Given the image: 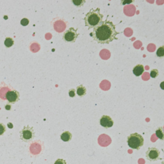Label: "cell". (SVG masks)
Masks as SVG:
<instances>
[{
    "label": "cell",
    "instance_id": "obj_1",
    "mask_svg": "<svg viewBox=\"0 0 164 164\" xmlns=\"http://www.w3.org/2000/svg\"><path fill=\"white\" fill-rule=\"evenodd\" d=\"M119 33L115 30V25L110 21L106 19L93 28L90 33L94 41L101 44H110L114 40H118L117 35Z\"/></svg>",
    "mask_w": 164,
    "mask_h": 164
},
{
    "label": "cell",
    "instance_id": "obj_2",
    "mask_svg": "<svg viewBox=\"0 0 164 164\" xmlns=\"http://www.w3.org/2000/svg\"><path fill=\"white\" fill-rule=\"evenodd\" d=\"M103 15L100 12V8H92L91 11L85 15L83 20L85 26L88 27L89 30L94 28L103 21Z\"/></svg>",
    "mask_w": 164,
    "mask_h": 164
},
{
    "label": "cell",
    "instance_id": "obj_3",
    "mask_svg": "<svg viewBox=\"0 0 164 164\" xmlns=\"http://www.w3.org/2000/svg\"><path fill=\"white\" fill-rule=\"evenodd\" d=\"M127 144L130 148L139 150L144 146V139L138 133H131L127 137Z\"/></svg>",
    "mask_w": 164,
    "mask_h": 164
},
{
    "label": "cell",
    "instance_id": "obj_4",
    "mask_svg": "<svg viewBox=\"0 0 164 164\" xmlns=\"http://www.w3.org/2000/svg\"><path fill=\"white\" fill-rule=\"evenodd\" d=\"M20 139L25 142H30L32 141L35 137V131L33 127L30 126H25L20 131Z\"/></svg>",
    "mask_w": 164,
    "mask_h": 164
},
{
    "label": "cell",
    "instance_id": "obj_5",
    "mask_svg": "<svg viewBox=\"0 0 164 164\" xmlns=\"http://www.w3.org/2000/svg\"><path fill=\"white\" fill-rule=\"evenodd\" d=\"M78 36L79 33H78V29L71 27L64 33L62 38L65 42L74 43L77 40Z\"/></svg>",
    "mask_w": 164,
    "mask_h": 164
},
{
    "label": "cell",
    "instance_id": "obj_6",
    "mask_svg": "<svg viewBox=\"0 0 164 164\" xmlns=\"http://www.w3.org/2000/svg\"><path fill=\"white\" fill-rule=\"evenodd\" d=\"M160 152L157 148H149L146 153V159L150 162H156L160 158Z\"/></svg>",
    "mask_w": 164,
    "mask_h": 164
},
{
    "label": "cell",
    "instance_id": "obj_7",
    "mask_svg": "<svg viewBox=\"0 0 164 164\" xmlns=\"http://www.w3.org/2000/svg\"><path fill=\"white\" fill-rule=\"evenodd\" d=\"M19 98H20L19 92L15 90L8 91L5 94L6 100L11 104H14L17 103L19 100Z\"/></svg>",
    "mask_w": 164,
    "mask_h": 164
},
{
    "label": "cell",
    "instance_id": "obj_8",
    "mask_svg": "<svg viewBox=\"0 0 164 164\" xmlns=\"http://www.w3.org/2000/svg\"><path fill=\"white\" fill-rule=\"evenodd\" d=\"M113 124V121L109 115H104L100 119L101 126L104 128H110L112 127Z\"/></svg>",
    "mask_w": 164,
    "mask_h": 164
},
{
    "label": "cell",
    "instance_id": "obj_9",
    "mask_svg": "<svg viewBox=\"0 0 164 164\" xmlns=\"http://www.w3.org/2000/svg\"><path fill=\"white\" fill-rule=\"evenodd\" d=\"M98 142L101 146L107 147L110 144L111 139L109 136L106 135H101L99 137Z\"/></svg>",
    "mask_w": 164,
    "mask_h": 164
},
{
    "label": "cell",
    "instance_id": "obj_10",
    "mask_svg": "<svg viewBox=\"0 0 164 164\" xmlns=\"http://www.w3.org/2000/svg\"><path fill=\"white\" fill-rule=\"evenodd\" d=\"M144 71H145V69H144V65L141 64H138L134 67L133 69V73L135 76L139 77L144 73Z\"/></svg>",
    "mask_w": 164,
    "mask_h": 164
},
{
    "label": "cell",
    "instance_id": "obj_11",
    "mask_svg": "<svg viewBox=\"0 0 164 164\" xmlns=\"http://www.w3.org/2000/svg\"><path fill=\"white\" fill-rule=\"evenodd\" d=\"M73 138V135L69 131H65L60 135V139L64 142H69Z\"/></svg>",
    "mask_w": 164,
    "mask_h": 164
},
{
    "label": "cell",
    "instance_id": "obj_12",
    "mask_svg": "<svg viewBox=\"0 0 164 164\" xmlns=\"http://www.w3.org/2000/svg\"><path fill=\"white\" fill-rule=\"evenodd\" d=\"M76 94H77V95L81 98L83 97V96L85 95L86 94V89L85 86H83V85H80L77 86L76 90Z\"/></svg>",
    "mask_w": 164,
    "mask_h": 164
},
{
    "label": "cell",
    "instance_id": "obj_13",
    "mask_svg": "<svg viewBox=\"0 0 164 164\" xmlns=\"http://www.w3.org/2000/svg\"><path fill=\"white\" fill-rule=\"evenodd\" d=\"M156 136L160 140H163L164 139V134L163 131V127H159L155 131Z\"/></svg>",
    "mask_w": 164,
    "mask_h": 164
},
{
    "label": "cell",
    "instance_id": "obj_14",
    "mask_svg": "<svg viewBox=\"0 0 164 164\" xmlns=\"http://www.w3.org/2000/svg\"><path fill=\"white\" fill-rule=\"evenodd\" d=\"M4 44H5V46L7 47H12L14 45V40L12 39V38H11V37H7L5 38V40Z\"/></svg>",
    "mask_w": 164,
    "mask_h": 164
},
{
    "label": "cell",
    "instance_id": "obj_15",
    "mask_svg": "<svg viewBox=\"0 0 164 164\" xmlns=\"http://www.w3.org/2000/svg\"><path fill=\"white\" fill-rule=\"evenodd\" d=\"M157 56L158 58H163L164 56V46H160L157 50Z\"/></svg>",
    "mask_w": 164,
    "mask_h": 164
},
{
    "label": "cell",
    "instance_id": "obj_16",
    "mask_svg": "<svg viewBox=\"0 0 164 164\" xmlns=\"http://www.w3.org/2000/svg\"><path fill=\"white\" fill-rule=\"evenodd\" d=\"M72 3L76 6L78 7H82L84 5L85 3V0H73Z\"/></svg>",
    "mask_w": 164,
    "mask_h": 164
},
{
    "label": "cell",
    "instance_id": "obj_17",
    "mask_svg": "<svg viewBox=\"0 0 164 164\" xmlns=\"http://www.w3.org/2000/svg\"><path fill=\"white\" fill-rule=\"evenodd\" d=\"M158 74H159V72L156 69H154L151 70V72H150V76L152 78H157Z\"/></svg>",
    "mask_w": 164,
    "mask_h": 164
},
{
    "label": "cell",
    "instance_id": "obj_18",
    "mask_svg": "<svg viewBox=\"0 0 164 164\" xmlns=\"http://www.w3.org/2000/svg\"><path fill=\"white\" fill-rule=\"evenodd\" d=\"M6 131V126L3 123H0V136L3 135Z\"/></svg>",
    "mask_w": 164,
    "mask_h": 164
},
{
    "label": "cell",
    "instance_id": "obj_19",
    "mask_svg": "<svg viewBox=\"0 0 164 164\" xmlns=\"http://www.w3.org/2000/svg\"><path fill=\"white\" fill-rule=\"evenodd\" d=\"M29 23H30V21H29V20L27 18H23L21 19V24L23 26H27L29 24Z\"/></svg>",
    "mask_w": 164,
    "mask_h": 164
},
{
    "label": "cell",
    "instance_id": "obj_20",
    "mask_svg": "<svg viewBox=\"0 0 164 164\" xmlns=\"http://www.w3.org/2000/svg\"><path fill=\"white\" fill-rule=\"evenodd\" d=\"M69 95L71 98H74L76 95V90L74 89H71L69 91Z\"/></svg>",
    "mask_w": 164,
    "mask_h": 164
},
{
    "label": "cell",
    "instance_id": "obj_21",
    "mask_svg": "<svg viewBox=\"0 0 164 164\" xmlns=\"http://www.w3.org/2000/svg\"><path fill=\"white\" fill-rule=\"evenodd\" d=\"M54 164H67L66 161L64 159H58L55 161Z\"/></svg>",
    "mask_w": 164,
    "mask_h": 164
}]
</instances>
